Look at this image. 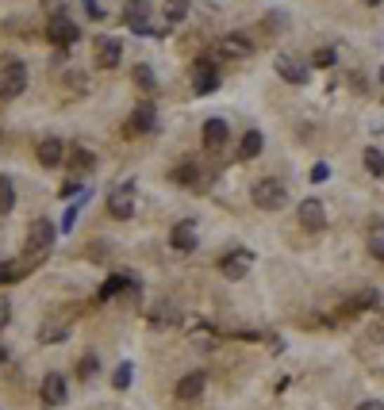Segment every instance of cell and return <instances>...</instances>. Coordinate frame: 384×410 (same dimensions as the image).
<instances>
[{"label": "cell", "instance_id": "cell-1", "mask_svg": "<svg viewBox=\"0 0 384 410\" xmlns=\"http://www.w3.org/2000/svg\"><path fill=\"white\" fill-rule=\"evenodd\" d=\"M54 238H58V226L51 223V219H35V223L27 226V242H23V257L27 261H39L46 257V250L54 245Z\"/></svg>", "mask_w": 384, "mask_h": 410}, {"label": "cell", "instance_id": "cell-35", "mask_svg": "<svg viewBox=\"0 0 384 410\" xmlns=\"http://www.w3.org/2000/svg\"><path fill=\"white\" fill-rule=\"evenodd\" d=\"M334 62V50H315V65H331Z\"/></svg>", "mask_w": 384, "mask_h": 410}, {"label": "cell", "instance_id": "cell-4", "mask_svg": "<svg viewBox=\"0 0 384 410\" xmlns=\"http://www.w3.org/2000/svg\"><path fill=\"white\" fill-rule=\"evenodd\" d=\"M27 88V65L23 62H8L0 69V100H15Z\"/></svg>", "mask_w": 384, "mask_h": 410}, {"label": "cell", "instance_id": "cell-14", "mask_svg": "<svg viewBox=\"0 0 384 410\" xmlns=\"http://www.w3.org/2000/svg\"><path fill=\"white\" fill-rule=\"evenodd\" d=\"M219 50H223L227 58H239V62L254 58V43H250L246 35H239V31H234V35H227L223 43H219Z\"/></svg>", "mask_w": 384, "mask_h": 410}, {"label": "cell", "instance_id": "cell-12", "mask_svg": "<svg viewBox=\"0 0 384 410\" xmlns=\"http://www.w3.org/2000/svg\"><path fill=\"white\" fill-rule=\"evenodd\" d=\"M119 58H124V46H119V39H112V35L96 39V65H100V69H116Z\"/></svg>", "mask_w": 384, "mask_h": 410}, {"label": "cell", "instance_id": "cell-23", "mask_svg": "<svg viewBox=\"0 0 384 410\" xmlns=\"http://www.w3.org/2000/svg\"><path fill=\"white\" fill-rule=\"evenodd\" d=\"M173 180H177V184H200V165H192V161H181V165L173 169Z\"/></svg>", "mask_w": 384, "mask_h": 410}, {"label": "cell", "instance_id": "cell-7", "mask_svg": "<svg viewBox=\"0 0 384 410\" xmlns=\"http://www.w3.org/2000/svg\"><path fill=\"white\" fill-rule=\"evenodd\" d=\"M124 23L131 31H138V35H150V0H127Z\"/></svg>", "mask_w": 384, "mask_h": 410}, {"label": "cell", "instance_id": "cell-3", "mask_svg": "<svg viewBox=\"0 0 384 410\" xmlns=\"http://www.w3.org/2000/svg\"><path fill=\"white\" fill-rule=\"evenodd\" d=\"M46 39H51L54 46H73L81 43V27L69 20V15H46Z\"/></svg>", "mask_w": 384, "mask_h": 410}, {"label": "cell", "instance_id": "cell-37", "mask_svg": "<svg viewBox=\"0 0 384 410\" xmlns=\"http://www.w3.org/2000/svg\"><path fill=\"white\" fill-rule=\"evenodd\" d=\"M357 410H384V406H380V403H362Z\"/></svg>", "mask_w": 384, "mask_h": 410}, {"label": "cell", "instance_id": "cell-15", "mask_svg": "<svg viewBox=\"0 0 384 410\" xmlns=\"http://www.w3.org/2000/svg\"><path fill=\"white\" fill-rule=\"evenodd\" d=\"M277 73H281L284 81H292V85H304L307 81V65L304 62H296V58H289V54H277Z\"/></svg>", "mask_w": 384, "mask_h": 410}, {"label": "cell", "instance_id": "cell-26", "mask_svg": "<svg viewBox=\"0 0 384 410\" xmlns=\"http://www.w3.org/2000/svg\"><path fill=\"white\" fill-rule=\"evenodd\" d=\"M135 85L143 88V93H154V88H158V81H154V69H150V65H135Z\"/></svg>", "mask_w": 384, "mask_h": 410}, {"label": "cell", "instance_id": "cell-17", "mask_svg": "<svg viewBox=\"0 0 384 410\" xmlns=\"http://www.w3.org/2000/svg\"><path fill=\"white\" fill-rule=\"evenodd\" d=\"M227 135H231V130H227L223 119H208V123H204V146H208L211 153L227 146Z\"/></svg>", "mask_w": 384, "mask_h": 410}, {"label": "cell", "instance_id": "cell-31", "mask_svg": "<svg viewBox=\"0 0 384 410\" xmlns=\"http://www.w3.org/2000/svg\"><path fill=\"white\" fill-rule=\"evenodd\" d=\"M81 8H85V15H88V20H104L100 0H81Z\"/></svg>", "mask_w": 384, "mask_h": 410}, {"label": "cell", "instance_id": "cell-30", "mask_svg": "<svg viewBox=\"0 0 384 410\" xmlns=\"http://www.w3.org/2000/svg\"><path fill=\"white\" fill-rule=\"evenodd\" d=\"M131 372H135V368H131L127 360H124V364L116 368V376H112V383H116L119 391H127V388H131Z\"/></svg>", "mask_w": 384, "mask_h": 410}, {"label": "cell", "instance_id": "cell-22", "mask_svg": "<svg viewBox=\"0 0 384 410\" xmlns=\"http://www.w3.org/2000/svg\"><path fill=\"white\" fill-rule=\"evenodd\" d=\"M124 288H131V276H124V273H116V276H108V280L100 284V299H116Z\"/></svg>", "mask_w": 384, "mask_h": 410}, {"label": "cell", "instance_id": "cell-19", "mask_svg": "<svg viewBox=\"0 0 384 410\" xmlns=\"http://www.w3.org/2000/svg\"><path fill=\"white\" fill-rule=\"evenodd\" d=\"M181 322V315H177L173 303H158V307L150 310V326L154 330H166V326H177Z\"/></svg>", "mask_w": 384, "mask_h": 410}, {"label": "cell", "instance_id": "cell-11", "mask_svg": "<svg viewBox=\"0 0 384 410\" xmlns=\"http://www.w3.org/2000/svg\"><path fill=\"white\" fill-rule=\"evenodd\" d=\"M204 388H208V376L204 372H189V376H181L177 380V403H196V399L204 395Z\"/></svg>", "mask_w": 384, "mask_h": 410}, {"label": "cell", "instance_id": "cell-21", "mask_svg": "<svg viewBox=\"0 0 384 410\" xmlns=\"http://www.w3.org/2000/svg\"><path fill=\"white\" fill-rule=\"evenodd\" d=\"M69 338V322H46V326H39V341L43 346H51V341H65Z\"/></svg>", "mask_w": 384, "mask_h": 410}, {"label": "cell", "instance_id": "cell-2", "mask_svg": "<svg viewBox=\"0 0 384 410\" xmlns=\"http://www.w3.org/2000/svg\"><path fill=\"white\" fill-rule=\"evenodd\" d=\"M284 203H289V188H284V180L265 177V180H258V184H254V207H261V211H281Z\"/></svg>", "mask_w": 384, "mask_h": 410}, {"label": "cell", "instance_id": "cell-20", "mask_svg": "<svg viewBox=\"0 0 384 410\" xmlns=\"http://www.w3.org/2000/svg\"><path fill=\"white\" fill-rule=\"evenodd\" d=\"M62 158H65V150H62L58 138H43V142H39V161H43L46 169H51V165H62Z\"/></svg>", "mask_w": 384, "mask_h": 410}, {"label": "cell", "instance_id": "cell-39", "mask_svg": "<svg viewBox=\"0 0 384 410\" xmlns=\"http://www.w3.org/2000/svg\"><path fill=\"white\" fill-rule=\"evenodd\" d=\"M365 4H377V0H365Z\"/></svg>", "mask_w": 384, "mask_h": 410}, {"label": "cell", "instance_id": "cell-38", "mask_svg": "<svg viewBox=\"0 0 384 410\" xmlns=\"http://www.w3.org/2000/svg\"><path fill=\"white\" fill-rule=\"evenodd\" d=\"M4 360H8V349H4V346H0V364H4Z\"/></svg>", "mask_w": 384, "mask_h": 410}, {"label": "cell", "instance_id": "cell-28", "mask_svg": "<svg viewBox=\"0 0 384 410\" xmlns=\"http://www.w3.org/2000/svg\"><path fill=\"white\" fill-rule=\"evenodd\" d=\"M365 169H369L373 177H384V153L369 146V150H365Z\"/></svg>", "mask_w": 384, "mask_h": 410}, {"label": "cell", "instance_id": "cell-25", "mask_svg": "<svg viewBox=\"0 0 384 410\" xmlns=\"http://www.w3.org/2000/svg\"><path fill=\"white\" fill-rule=\"evenodd\" d=\"M161 15H166L169 23H181L185 15H189V0H166V12Z\"/></svg>", "mask_w": 384, "mask_h": 410}, {"label": "cell", "instance_id": "cell-18", "mask_svg": "<svg viewBox=\"0 0 384 410\" xmlns=\"http://www.w3.org/2000/svg\"><path fill=\"white\" fill-rule=\"evenodd\" d=\"M261 146H265L261 130H246V135H242V142H239V153H234V158H239V161H254L258 153H261Z\"/></svg>", "mask_w": 384, "mask_h": 410}, {"label": "cell", "instance_id": "cell-8", "mask_svg": "<svg viewBox=\"0 0 384 410\" xmlns=\"http://www.w3.org/2000/svg\"><path fill=\"white\" fill-rule=\"evenodd\" d=\"M196 242H200V226H196L192 219H181V223L169 231V245H173L177 253H192Z\"/></svg>", "mask_w": 384, "mask_h": 410}, {"label": "cell", "instance_id": "cell-6", "mask_svg": "<svg viewBox=\"0 0 384 410\" xmlns=\"http://www.w3.org/2000/svg\"><path fill=\"white\" fill-rule=\"evenodd\" d=\"M108 215L112 219H131L135 215V188L131 184H119L108 192Z\"/></svg>", "mask_w": 384, "mask_h": 410}, {"label": "cell", "instance_id": "cell-10", "mask_svg": "<svg viewBox=\"0 0 384 410\" xmlns=\"http://www.w3.org/2000/svg\"><path fill=\"white\" fill-rule=\"evenodd\" d=\"M39 395H43L46 406H62L65 399H69V383H65V376L62 372H51L43 380V388H39Z\"/></svg>", "mask_w": 384, "mask_h": 410}, {"label": "cell", "instance_id": "cell-40", "mask_svg": "<svg viewBox=\"0 0 384 410\" xmlns=\"http://www.w3.org/2000/svg\"><path fill=\"white\" fill-rule=\"evenodd\" d=\"M380 81H384V69H380Z\"/></svg>", "mask_w": 384, "mask_h": 410}, {"label": "cell", "instance_id": "cell-5", "mask_svg": "<svg viewBox=\"0 0 384 410\" xmlns=\"http://www.w3.org/2000/svg\"><path fill=\"white\" fill-rule=\"evenodd\" d=\"M250 268H254V253L250 250H231V253H223V261H219V273H223L227 280H242Z\"/></svg>", "mask_w": 384, "mask_h": 410}, {"label": "cell", "instance_id": "cell-32", "mask_svg": "<svg viewBox=\"0 0 384 410\" xmlns=\"http://www.w3.org/2000/svg\"><path fill=\"white\" fill-rule=\"evenodd\" d=\"M96 372V357H93V353H88V357L85 360H81V368H77V376H81V380H88V376H93Z\"/></svg>", "mask_w": 384, "mask_h": 410}, {"label": "cell", "instance_id": "cell-13", "mask_svg": "<svg viewBox=\"0 0 384 410\" xmlns=\"http://www.w3.org/2000/svg\"><path fill=\"white\" fill-rule=\"evenodd\" d=\"M192 88H196V96L216 93V88H219V73H216V65H211V62H196V69H192Z\"/></svg>", "mask_w": 384, "mask_h": 410}, {"label": "cell", "instance_id": "cell-29", "mask_svg": "<svg viewBox=\"0 0 384 410\" xmlns=\"http://www.w3.org/2000/svg\"><path fill=\"white\" fill-rule=\"evenodd\" d=\"M69 161L77 169H93L96 165V158H93V150H85V146H73V153H69Z\"/></svg>", "mask_w": 384, "mask_h": 410}, {"label": "cell", "instance_id": "cell-36", "mask_svg": "<svg viewBox=\"0 0 384 410\" xmlns=\"http://www.w3.org/2000/svg\"><path fill=\"white\" fill-rule=\"evenodd\" d=\"M8 326V299H0V330Z\"/></svg>", "mask_w": 384, "mask_h": 410}, {"label": "cell", "instance_id": "cell-16", "mask_svg": "<svg viewBox=\"0 0 384 410\" xmlns=\"http://www.w3.org/2000/svg\"><path fill=\"white\" fill-rule=\"evenodd\" d=\"M131 130H138V135H154V130H158V111H154V104H138L135 116H131Z\"/></svg>", "mask_w": 384, "mask_h": 410}, {"label": "cell", "instance_id": "cell-9", "mask_svg": "<svg viewBox=\"0 0 384 410\" xmlns=\"http://www.w3.org/2000/svg\"><path fill=\"white\" fill-rule=\"evenodd\" d=\"M300 226L304 231H323L326 226V207H323V200H315V196H307L304 203H300Z\"/></svg>", "mask_w": 384, "mask_h": 410}, {"label": "cell", "instance_id": "cell-33", "mask_svg": "<svg viewBox=\"0 0 384 410\" xmlns=\"http://www.w3.org/2000/svg\"><path fill=\"white\" fill-rule=\"evenodd\" d=\"M326 177H331V165H315V169H312V180H315V184H323Z\"/></svg>", "mask_w": 384, "mask_h": 410}, {"label": "cell", "instance_id": "cell-27", "mask_svg": "<svg viewBox=\"0 0 384 410\" xmlns=\"http://www.w3.org/2000/svg\"><path fill=\"white\" fill-rule=\"evenodd\" d=\"M369 257L384 261V226H373L369 231Z\"/></svg>", "mask_w": 384, "mask_h": 410}, {"label": "cell", "instance_id": "cell-34", "mask_svg": "<svg viewBox=\"0 0 384 410\" xmlns=\"http://www.w3.org/2000/svg\"><path fill=\"white\" fill-rule=\"evenodd\" d=\"M62 4H65V0H43V12H51V15H62Z\"/></svg>", "mask_w": 384, "mask_h": 410}, {"label": "cell", "instance_id": "cell-24", "mask_svg": "<svg viewBox=\"0 0 384 410\" xmlns=\"http://www.w3.org/2000/svg\"><path fill=\"white\" fill-rule=\"evenodd\" d=\"M12 207H15V184L8 177H0V215H8Z\"/></svg>", "mask_w": 384, "mask_h": 410}]
</instances>
